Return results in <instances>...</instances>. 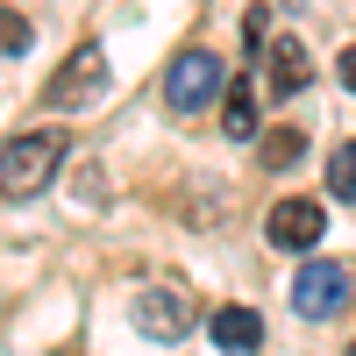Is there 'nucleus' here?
Segmentation results:
<instances>
[{"label": "nucleus", "mask_w": 356, "mask_h": 356, "mask_svg": "<svg viewBox=\"0 0 356 356\" xmlns=\"http://www.w3.org/2000/svg\"><path fill=\"white\" fill-rule=\"evenodd\" d=\"M65 157H72V136L65 129H29L15 143H0V193H8V200H36L57 178Z\"/></svg>", "instance_id": "1"}, {"label": "nucleus", "mask_w": 356, "mask_h": 356, "mask_svg": "<svg viewBox=\"0 0 356 356\" xmlns=\"http://www.w3.org/2000/svg\"><path fill=\"white\" fill-rule=\"evenodd\" d=\"M100 100H107V50H100V43H79L65 65L50 72L43 107H57V114H93Z\"/></svg>", "instance_id": "2"}, {"label": "nucleus", "mask_w": 356, "mask_h": 356, "mask_svg": "<svg viewBox=\"0 0 356 356\" xmlns=\"http://www.w3.org/2000/svg\"><path fill=\"white\" fill-rule=\"evenodd\" d=\"M228 86V72H221V57L214 50H178L171 65H164V107H178V114H193V107H207Z\"/></svg>", "instance_id": "3"}, {"label": "nucleus", "mask_w": 356, "mask_h": 356, "mask_svg": "<svg viewBox=\"0 0 356 356\" xmlns=\"http://www.w3.org/2000/svg\"><path fill=\"white\" fill-rule=\"evenodd\" d=\"M129 321H136L143 342H186L193 300H186V292H171V285H143L136 300H129Z\"/></svg>", "instance_id": "4"}, {"label": "nucleus", "mask_w": 356, "mask_h": 356, "mask_svg": "<svg viewBox=\"0 0 356 356\" xmlns=\"http://www.w3.org/2000/svg\"><path fill=\"white\" fill-rule=\"evenodd\" d=\"M342 300H349V271L342 264H300V278H292V314L300 321H328Z\"/></svg>", "instance_id": "5"}, {"label": "nucleus", "mask_w": 356, "mask_h": 356, "mask_svg": "<svg viewBox=\"0 0 356 356\" xmlns=\"http://www.w3.org/2000/svg\"><path fill=\"white\" fill-rule=\"evenodd\" d=\"M321 228H328V207L321 200H278L271 207V221H264V235H271V250H314L321 243Z\"/></svg>", "instance_id": "6"}, {"label": "nucleus", "mask_w": 356, "mask_h": 356, "mask_svg": "<svg viewBox=\"0 0 356 356\" xmlns=\"http://www.w3.org/2000/svg\"><path fill=\"white\" fill-rule=\"evenodd\" d=\"M257 57H264V72H271V93H278V100H300V93H307V79H314V65H307V50H300V36H278V43H264Z\"/></svg>", "instance_id": "7"}, {"label": "nucleus", "mask_w": 356, "mask_h": 356, "mask_svg": "<svg viewBox=\"0 0 356 356\" xmlns=\"http://www.w3.org/2000/svg\"><path fill=\"white\" fill-rule=\"evenodd\" d=\"M214 342L228 349V356H250V349H264V314L257 307H214Z\"/></svg>", "instance_id": "8"}, {"label": "nucleus", "mask_w": 356, "mask_h": 356, "mask_svg": "<svg viewBox=\"0 0 356 356\" xmlns=\"http://www.w3.org/2000/svg\"><path fill=\"white\" fill-rule=\"evenodd\" d=\"M221 136H228V143H257V136H264V122H257V93H250V79H235V86H221Z\"/></svg>", "instance_id": "9"}, {"label": "nucleus", "mask_w": 356, "mask_h": 356, "mask_svg": "<svg viewBox=\"0 0 356 356\" xmlns=\"http://www.w3.org/2000/svg\"><path fill=\"white\" fill-rule=\"evenodd\" d=\"M300 157H307V129H300V122H285V129H264V136H257V164H264V171H292Z\"/></svg>", "instance_id": "10"}, {"label": "nucleus", "mask_w": 356, "mask_h": 356, "mask_svg": "<svg viewBox=\"0 0 356 356\" xmlns=\"http://www.w3.org/2000/svg\"><path fill=\"white\" fill-rule=\"evenodd\" d=\"M328 193H335V200H356V143H335V157H328Z\"/></svg>", "instance_id": "11"}, {"label": "nucleus", "mask_w": 356, "mask_h": 356, "mask_svg": "<svg viewBox=\"0 0 356 356\" xmlns=\"http://www.w3.org/2000/svg\"><path fill=\"white\" fill-rule=\"evenodd\" d=\"M29 43H36V29H29V15H15V8H0V57H22Z\"/></svg>", "instance_id": "12"}, {"label": "nucleus", "mask_w": 356, "mask_h": 356, "mask_svg": "<svg viewBox=\"0 0 356 356\" xmlns=\"http://www.w3.org/2000/svg\"><path fill=\"white\" fill-rule=\"evenodd\" d=\"M335 79H342V86H349V93H356V43H349V50L335 57Z\"/></svg>", "instance_id": "13"}, {"label": "nucleus", "mask_w": 356, "mask_h": 356, "mask_svg": "<svg viewBox=\"0 0 356 356\" xmlns=\"http://www.w3.org/2000/svg\"><path fill=\"white\" fill-rule=\"evenodd\" d=\"M349 356H356V342H349Z\"/></svg>", "instance_id": "14"}]
</instances>
